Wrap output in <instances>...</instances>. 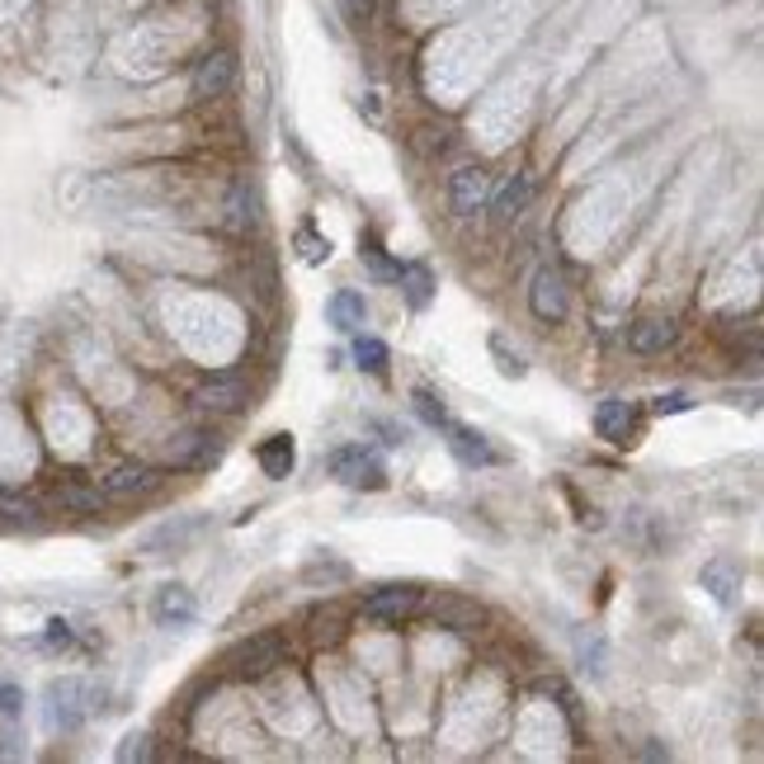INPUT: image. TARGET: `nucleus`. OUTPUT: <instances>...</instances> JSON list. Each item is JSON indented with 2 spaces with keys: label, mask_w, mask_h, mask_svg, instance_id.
<instances>
[{
  "label": "nucleus",
  "mask_w": 764,
  "mask_h": 764,
  "mask_svg": "<svg viewBox=\"0 0 764 764\" xmlns=\"http://www.w3.org/2000/svg\"><path fill=\"white\" fill-rule=\"evenodd\" d=\"M396 283H402V293H406V302L411 307H429V297H435V274H429V265H402L396 269Z\"/></svg>",
  "instance_id": "nucleus-20"
},
{
  "label": "nucleus",
  "mask_w": 764,
  "mask_h": 764,
  "mask_svg": "<svg viewBox=\"0 0 764 764\" xmlns=\"http://www.w3.org/2000/svg\"><path fill=\"white\" fill-rule=\"evenodd\" d=\"M283 651H289V642H283L279 632H255V637H246V642L232 647L227 665L241 679H260V675L274 671V665H283Z\"/></svg>",
  "instance_id": "nucleus-3"
},
{
  "label": "nucleus",
  "mask_w": 764,
  "mask_h": 764,
  "mask_svg": "<svg viewBox=\"0 0 764 764\" xmlns=\"http://www.w3.org/2000/svg\"><path fill=\"white\" fill-rule=\"evenodd\" d=\"M147 741H151L147 731H133V737H123L119 760H147V755H151V745H147Z\"/></svg>",
  "instance_id": "nucleus-31"
},
{
  "label": "nucleus",
  "mask_w": 764,
  "mask_h": 764,
  "mask_svg": "<svg viewBox=\"0 0 764 764\" xmlns=\"http://www.w3.org/2000/svg\"><path fill=\"white\" fill-rule=\"evenodd\" d=\"M0 519L5 524H38V505L34 501H20V496H0Z\"/></svg>",
  "instance_id": "nucleus-27"
},
{
  "label": "nucleus",
  "mask_w": 764,
  "mask_h": 764,
  "mask_svg": "<svg viewBox=\"0 0 764 764\" xmlns=\"http://www.w3.org/2000/svg\"><path fill=\"white\" fill-rule=\"evenodd\" d=\"M486 199H491V180H486L482 166H463V170L449 175V203H453L458 217H472Z\"/></svg>",
  "instance_id": "nucleus-8"
},
{
  "label": "nucleus",
  "mask_w": 764,
  "mask_h": 764,
  "mask_svg": "<svg viewBox=\"0 0 764 764\" xmlns=\"http://www.w3.org/2000/svg\"><path fill=\"white\" fill-rule=\"evenodd\" d=\"M53 505L67 509V515H100V509H104V496H100L94 486H86V482H61V486L53 491Z\"/></svg>",
  "instance_id": "nucleus-18"
},
{
  "label": "nucleus",
  "mask_w": 764,
  "mask_h": 764,
  "mask_svg": "<svg viewBox=\"0 0 764 764\" xmlns=\"http://www.w3.org/2000/svg\"><path fill=\"white\" fill-rule=\"evenodd\" d=\"M694 402L684 392H665V396H656V402H651V411H656V416H675V411H689Z\"/></svg>",
  "instance_id": "nucleus-33"
},
{
  "label": "nucleus",
  "mask_w": 764,
  "mask_h": 764,
  "mask_svg": "<svg viewBox=\"0 0 764 764\" xmlns=\"http://www.w3.org/2000/svg\"><path fill=\"white\" fill-rule=\"evenodd\" d=\"M236 86V53H227V47H217V53H209L199 61L194 71V94L199 100H222Z\"/></svg>",
  "instance_id": "nucleus-7"
},
{
  "label": "nucleus",
  "mask_w": 764,
  "mask_h": 764,
  "mask_svg": "<svg viewBox=\"0 0 764 764\" xmlns=\"http://www.w3.org/2000/svg\"><path fill=\"white\" fill-rule=\"evenodd\" d=\"M47 647H71V623L67 618H53V623H47V637H43Z\"/></svg>",
  "instance_id": "nucleus-34"
},
{
  "label": "nucleus",
  "mask_w": 764,
  "mask_h": 764,
  "mask_svg": "<svg viewBox=\"0 0 764 764\" xmlns=\"http://www.w3.org/2000/svg\"><path fill=\"white\" fill-rule=\"evenodd\" d=\"M566 307H571V293H566V279L557 274L552 265H543L533 274V283H529V312L538 316V322H548V326H557L566 316Z\"/></svg>",
  "instance_id": "nucleus-4"
},
{
  "label": "nucleus",
  "mask_w": 764,
  "mask_h": 764,
  "mask_svg": "<svg viewBox=\"0 0 764 764\" xmlns=\"http://www.w3.org/2000/svg\"><path fill=\"white\" fill-rule=\"evenodd\" d=\"M90 689L86 679H53L43 694V722L53 731H76L86 718H90Z\"/></svg>",
  "instance_id": "nucleus-2"
},
{
  "label": "nucleus",
  "mask_w": 764,
  "mask_h": 764,
  "mask_svg": "<svg viewBox=\"0 0 764 764\" xmlns=\"http://www.w3.org/2000/svg\"><path fill=\"white\" fill-rule=\"evenodd\" d=\"M297 246H302V260H307V265L330 260V241H326V236H316L312 227H302V232H297Z\"/></svg>",
  "instance_id": "nucleus-28"
},
{
  "label": "nucleus",
  "mask_w": 764,
  "mask_h": 764,
  "mask_svg": "<svg viewBox=\"0 0 764 764\" xmlns=\"http://www.w3.org/2000/svg\"><path fill=\"white\" fill-rule=\"evenodd\" d=\"M255 463H260V472L269 476V482H283V476H293V463H297V449L289 435H269L260 449H255Z\"/></svg>",
  "instance_id": "nucleus-14"
},
{
  "label": "nucleus",
  "mask_w": 764,
  "mask_h": 764,
  "mask_svg": "<svg viewBox=\"0 0 764 764\" xmlns=\"http://www.w3.org/2000/svg\"><path fill=\"white\" fill-rule=\"evenodd\" d=\"M203 529V519H184V524H161L156 533L142 538V552H180L189 538Z\"/></svg>",
  "instance_id": "nucleus-21"
},
{
  "label": "nucleus",
  "mask_w": 764,
  "mask_h": 764,
  "mask_svg": "<svg viewBox=\"0 0 764 764\" xmlns=\"http://www.w3.org/2000/svg\"><path fill=\"white\" fill-rule=\"evenodd\" d=\"M416 609H420L416 585H382V591H373L363 599V618H369V623H402V618H411Z\"/></svg>",
  "instance_id": "nucleus-6"
},
{
  "label": "nucleus",
  "mask_w": 764,
  "mask_h": 764,
  "mask_svg": "<svg viewBox=\"0 0 764 764\" xmlns=\"http://www.w3.org/2000/svg\"><path fill=\"white\" fill-rule=\"evenodd\" d=\"M443 429H449V449H453V458H458V463H468V468H491V463H496V449H491V439L486 435H476V429H468V425H443Z\"/></svg>",
  "instance_id": "nucleus-12"
},
{
  "label": "nucleus",
  "mask_w": 764,
  "mask_h": 764,
  "mask_svg": "<svg viewBox=\"0 0 764 764\" xmlns=\"http://www.w3.org/2000/svg\"><path fill=\"white\" fill-rule=\"evenodd\" d=\"M675 340H679V326L671 316H642V322L628 326V349H637V355H661Z\"/></svg>",
  "instance_id": "nucleus-11"
},
{
  "label": "nucleus",
  "mask_w": 764,
  "mask_h": 764,
  "mask_svg": "<svg viewBox=\"0 0 764 764\" xmlns=\"http://www.w3.org/2000/svg\"><path fill=\"white\" fill-rule=\"evenodd\" d=\"M326 472L349 491H382L387 486V463L369 443H345V449L326 453Z\"/></svg>",
  "instance_id": "nucleus-1"
},
{
  "label": "nucleus",
  "mask_w": 764,
  "mask_h": 764,
  "mask_svg": "<svg viewBox=\"0 0 764 764\" xmlns=\"http://www.w3.org/2000/svg\"><path fill=\"white\" fill-rule=\"evenodd\" d=\"M429 614H435L439 628H453V632H468V628L482 623V609L463 595H439L435 604H429Z\"/></svg>",
  "instance_id": "nucleus-15"
},
{
  "label": "nucleus",
  "mask_w": 764,
  "mask_h": 764,
  "mask_svg": "<svg viewBox=\"0 0 764 764\" xmlns=\"http://www.w3.org/2000/svg\"><path fill=\"white\" fill-rule=\"evenodd\" d=\"M217 453H222V435H209V429H199V435H189V443H184L180 453H175V463L203 468V463H213Z\"/></svg>",
  "instance_id": "nucleus-23"
},
{
  "label": "nucleus",
  "mask_w": 764,
  "mask_h": 764,
  "mask_svg": "<svg viewBox=\"0 0 764 764\" xmlns=\"http://www.w3.org/2000/svg\"><path fill=\"white\" fill-rule=\"evenodd\" d=\"M632 425H637V406L628 396H604L595 406V435L609 439V443H628L632 439Z\"/></svg>",
  "instance_id": "nucleus-9"
},
{
  "label": "nucleus",
  "mask_w": 764,
  "mask_h": 764,
  "mask_svg": "<svg viewBox=\"0 0 764 764\" xmlns=\"http://www.w3.org/2000/svg\"><path fill=\"white\" fill-rule=\"evenodd\" d=\"M20 712H24V689L20 684H0V718L14 722Z\"/></svg>",
  "instance_id": "nucleus-29"
},
{
  "label": "nucleus",
  "mask_w": 764,
  "mask_h": 764,
  "mask_svg": "<svg viewBox=\"0 0 764 764\" xmlns=\"http://www.w3.org/2000/svg\"><path fill=\"white\" fill-rule=\"evenodd\" d=\"M491 349H496V359H501V373H509V378H524V359H519V355H509L501 336H491Z\"/></svg>",
  "instance_id": "nucleus-32"
},
{
  "label": "nucleus",
  "mask_w": 764,
  "mask_h": 764,
  "mask_svg": "<svg viewBox=\"0 0 764 764\" xmlns=\"http://www.w3.org/2000/svg\"><path fill=\"white\" fill-rule=\"evenodd\" d=\"M227 227L232 232H250L255 227V189L250 180H236L227 194Z\"/></svg>",
  "instance_id": "nucleus-22"
},
{
  "label": "nucleus",
  "mask_w": 764,
  "mask_h": 764,
  "mask_svg": "<svg viewBox=\"0 0 764 764\" xmlns=\"http://www.w3.org/2000/svg\"><path fill=\"white\" fill-rule=\"evenodd\" d=\"M156 472L147 463H123L104 476V496H137V491H151Z\"/></svg>",
  "instance_id": "nucleus-17"
},
{
  "label": "nucleus",
  "mask_w": 764,
  "mask_h": 764,
  "mask_svg": "<svg viewBox=\"0 0 764 764\" xmlns=\"http://www.w3.org/2000/svg\"><path fill=\"white\" fill-rule=\"evenodd\" d=\"M359 255L369 260V269H373L378 279H396V269H402V265H392V260H387V250H382V241H378L373 232H369V236H359Z\"/></svg>",
  "instance_id": "nucleus-26"
},
{
  "label": "nucleus",
  "mask_w": 764,
  "mask_h": 764,
  "mask_svg": "<svg viewBox=\"0 0 764 764\" xmlns=\"http://www.w3.org/2000/svg\"><path fill=\"white\" fill-rule=\"evenodd\" d=\"M411 402H416V416H420L425 425H435V429L449 425V411H443V396H439V392L416 387V392H411Z\"/></svg>",
  "instance_id": "nucleus-25"
},
{
  "label": "nucleus",
  "mask_w": 764,
  "mask_h": 764,
  "mask_svg": "<svg viewBox=\"0 0 764 764\" xmlns=\"http://www.w3.org/2000/svg\"><path fill=\"white\" fill-rule=\"evenodd\" d=\"M194 402L203 411H213V416H236L246 402H250V382L241 373H213L203 387L194 392Z\"/></svg>",
  "instance_id": "nucleus-5"
},
{
  "label": "nucleus",
  "mask_w": 764,
  "mask_h": 764,
  "mask_svg": "<svg viewBox=\"0 0 764 764\" xmlns=\"http://www.w3.org/2000/svg\"><path fill=\"white\" fill-rule=\"evenodd\" d=\"M529 199H533V180H529V175H509V180L501 184V194L491 199V209H496L501 222H515L524 209H529Z\"/></svg>",
  "instance_id": "nucleus-16"
},
{
  "label": "nucleus",
  "mask_w": 764,
  "mask_h": 764,
  "mask_svg": "<svg viewBox=\"0 0 764 764\" xmlns=\"http://www.w3.org/2000/svg\"><path fill=\"white\" fill-rule=\"evenodd\" d=\"M336 5L345 14V24H355V29H363L373 20V0H336Z\"/></svg>",
  "instance_id": "nucleus-30"
},
{
  "label": "nucleus",
  "mask_w": 764,
  "mask_h": 764,
  "mask_svg": "<svg viewBox=\"0 0 764 764\" xmlns=\"http://www.w3.org/2000/svg\"><path fill=\"white\" fill-rule=\"evenodd\" d=\"M355 363H359L363 373H378L382 378V373H387V363H392V349L382 345L378 336H359L355 340Z\"/></svg>",
  "instance_id": "nucleus-24"
},
{
  "label": "nucleus",
  "mask_w": 764,
  "mask_h": 764,
  "mask_svg": "<svg viewBox=\"0 0 764 764\" xmlns=\"http://www.w3.org/2000/svg\"><path fill=\"white\" fill-rule=\"evenodd\" d=\"M326 316H330V326H336L340 336H359L363 322H369V302H363V293H355V289H340V293H330Z\"/></svg>",
  "instance_id": "nucleus-13"
},
{
  "label": "nucleus",
  "mask_w": 764,
  "mask_h": 764,
  "mask_svg": "<svg viewBox=\"0 0 764 764\" xmlns=\"http://www.w3.org/2000/svg\"><path fill=\"white\" fill-rule=\"evenodd\" d=\"M151 614H156V623H161V628H189L199 618V599L189 595L184 585H161V591H156Z\"/></svg>",
  "instance_id": "nucleus-10"
},
{
  "label": "nucleus",
  "mask_w": 764,
  "mask_h": 764,
  "mask_svg": "<svg viewBox=\"0 0 764 764\" xmlns=\"http://www.w3.org/2000/svg\"><path fill=\"white\" fill-rule=\"evenodd\" d=\"M704 585L712 591V599L718 604H737V591H741V571L731 557H718V562L704 566Z\"/></svg>",
  "instance_id": "nucleus-19"
}]
</instances>
